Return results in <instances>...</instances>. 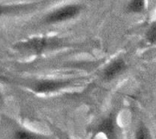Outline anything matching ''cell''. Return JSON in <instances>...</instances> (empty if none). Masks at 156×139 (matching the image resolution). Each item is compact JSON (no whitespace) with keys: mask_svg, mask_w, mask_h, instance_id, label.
<instances>
[{"mask_svg":"<svg viewBox=\"0 0 156 139\" xmlns=\"http://www.w3.org/2000/svg\"><path fill=\"white\" fill-rule=\"evenodd\" d=\"M134 139H152L149 127L142 122L139 123L134 132Z\"/></svg>","mask_w":156,"mask_h":139,"instance_id":"obj_5","label":"cell"},{"mask_svg":"<svg viewBox=\"0 0 156 139\" xmlns=\"http://www.w3.org/2000/svg\"><path fill=\"white\" fill-rule=\"evenodd\" d=\"M146 39L151 43H156V24L150 28L146 33Z\"/></svg>","mask_w":156,"mask_h":139,"instance_id":"obj_8","label":"cell"},{"mask_svg":"<svg viewBox=\"0 0 156 139\" xmlns=\"http://www.w3.org/2000/svg\"><path fill=\"white\" fill-rule=\"evenodd\" d=\"M126 70V63L122 59H117L110 62L103 71V79L105 81H113L121 75Z\"/></svg>","mask_w":156,"mask_h":139,"instance_id":"obj_3","label":"cell"},{"mask_svg":"<svg viewBox=\"0 0 156 139\" xmlns=\"http://www.w3.org/2000/svg\"><path fill=\"white\" fill-rule=\"evenodd\" d=\"M13 139H46L43 134L26 128H19L13 134Z\"/></svg>","mask_w":156,"mask_h":139,"instance_id":"obj_4","label":"cell"},{"mask_svg":"<svg viewBox=\"0 0 156 139\" xmlns=\"http://www.w3.org/2000/svg\"><path fill=\"white\" fill-rule=\"evenodd\" d=\"M145 6L144 0H131L129 5V9L131 12H140L143 10Z\"/></svg>","mask_w":156,"mask_h":139,"instance_id":"obj_7","label":"cell"},{"mask_svg":"<svg viewBox=\"0 0 156 139\" xmlns=\"http://www.w3.org/2000/svg\"><path fill=\"white\" fill-rule=\"evenodd\" d=\"M49 46V40L45 39H32L30 42L26 44V48L35 50L37 52L41 51L42 49H46V47Z\"/></svg>","mask_w":156,"mask_h":139,"instance_id":"obj_6","label":"cell"},{"mask_svg":"<svg viewBox=\"0 0 156 139\" xmlns=\"http://www.w3.org/2000/svg\"><path fill=\"white\" fill-rule=\"evenodd\" d=\"M80 11V8L76 5H70L63 7L55 10L54 12L51 13L46 18V22L48 23H57L71 19L72 18L75 17Z\"/></svg>","mask_w":156,"mask_h":139,"instance_id":"obj_2","label":"cell"},{"mask_svg":"<svg viewBox=\"0 0 156 139\" xmlns=\"http://www.w3.org/2000/svg\"><path fill=\"white\" fill-rule=\"evenodd\" d=\"M73 84L71 80H60V79H43L39 80L31 84L30 89L36 93H51L62 90Z\"/></svg>","mask_w":156,"mask_h":139,"instance_id":"obj_1","label":"cell"}]
</instances>
